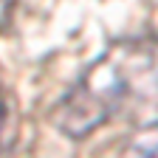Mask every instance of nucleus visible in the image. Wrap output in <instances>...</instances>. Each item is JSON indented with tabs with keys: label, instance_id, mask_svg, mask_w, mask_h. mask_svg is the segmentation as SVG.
Masks as SVG:
<instances>
[{
	"label": "nucleus",
	"instance_id": "1",
	"mask_svg": "<svg viewBox=\"0 0 158 158\" xmlns=\"http://www.w3.org/2000/svg\"><path fill=\"white\" fill-rule=\"evenodd\" d=\"M158 107V34L110 43L54 102L48 122L71 141H85L113 118Z\"/></svg>",
	"mask_w": 158,
	"mask_h": 158
},
{
	"label": "nucleus",
	"instance_id": "2",
	"mask_svg": "<svg viewBox=\"0 0 158 158\" xmlns=\"http://www.w3.org/2000/svg\"><path fill=\"white\" fill-rule=\"evenodd\" d=\"M122 158H158V118L138 124Z\"/></svg>",
	"mask_w": 158,
	"mask_h": 158
},
{
	"label": "nucleus",
	"instance_id": "3",
	"mask_svg": "<svg viewBox=\"0 0 158 158\" xmlns=\"http://www.w3.org/2000/svg\"><path fill=\"white\" fill-rule=\"evenodd\" d=\"M14 14H17V0H0V34L11 28Z\"/></svg>",
	"mask_w": 158,
	"mask_h": 158
},
{
	"label": "nucleus",
	"instance_id": "4",
	"mask_svg": "<svg viewBox=\"0 0 158 158\" xmlns=\"http://www.w3.org/2000/svg\"><path fill=\"white\" fill-rule=\"evenodd\" d=\"M3 127H6V99H3V90H0V135H3Z\"/></svg>",
	"mask_w": 158,
	"mask_h": 158
}]
</instances>
